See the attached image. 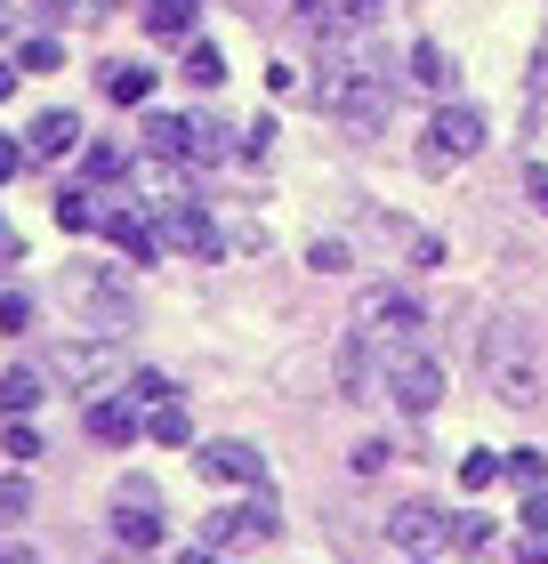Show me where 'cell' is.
Masks as SVG:
<instances>
[{
  "mask_svg": "<svg viewBox=\"0 0 548 564\" xmlns=\"http://www.w3.org/2000/svg\"><path fill=\"white\" fill-rule=\"evenodd\" d=\"M476 364H484V388L501 395L508 412H540V395H548V364H540V339H533V323H525V315L484 323Z\"/></svg>",
  "mask_w": 548,
  "mask_h": 564,
  "instance_id": "cell-1",
  "label": "cell"
},
{
  "mask_svg": "<svg viewBox=\"0 0 548 564\" xmlns=\"http://www.w3.org/2000/svg\"><path fill=\"white\" fill-rule=\"evenodd\" d=\"M379 388L396 395L404 420H428L436 403H443V364H436V347H428V339H387V355H379Z\"/></svg>",
  "mask_w": 548,
  "mask_h": 564,
  "instance_id": "cell-2",
  "label": "cell"
},
{
  "mask_svg": "<svg viewBox=\"0 0 548 564\" xmlns=\"http://www.w3.org/2000/svg\"><path fill=\"white\" fill-rule=\"evenodd\" d=\"M234 138H243V130H226V121H211V113H146V145L162 153V162L211 170V162L234 153Z\"/></svg>",
  "mask_w": 548,
  "mask_h": 564,
  "instance_id": "cell-3",
  "label": "cell"
},
{
  "mask_svg": "<svg viewBox=\"0 0 548 564\" xmlns=\"http://www.w3.org/2000/svg\"><path fill=\"white\" fill-rule=\"evenodd\" d=\"M315 106L339 113V121H355V130H379L396 97H387V82L355 57V65H323V73H315Z\"/></svg>",
  "mask_w": 548,
  "mask_h": 564,
  "instance_id": "cell-4",
  "label": "cell"
},
{
  "mask_svg": "<svg viewBox=\"0 0 548 564\" xmlns=\"http://www.w3.org/2000/svg\"><path fill=\"white\" fill-rule=\"evenodd\" d=\"M484 138H492V121H484L476 106H436V113H428V138H420V170L443 177V170L476 162Z\"/></svg>",
  "mask_w": 548,
  "mask_h": 564,
  "instance_id": "cell-5",
  "label": "cell"
},
{
  "mask_svg": "<svg viewBox=\"0 0 548 564\" xmlns=\"http://www.w3.org/2000/svg\"><path fill=\"white\" fill-rule=\"evenodd\" d=\"M57 291H65L73 315H89V330H129V323H138V306H129V291H121L106 267H65Z\"/></svg>",
  "mask_w": 548,
  "mask_h": 564,
  "instance_id": "cell-6",
  "label": "cell"
},
{
  "mask_svg": "<svg viewBox=\"0 0 548 564\" xmlns=\"http://www.w3.org/2000/svg\"><path fill=\"white\" fill-rule=\"evenodd\" d=\"M114 347H121V330H89V339H65V347H49V379L57 388H97V379H114Z\"/></svg>",
  "mask_w": 548,
  "mask_h": 564,
  "instance_id": "cell-7",
  "label": "cell"
},
{
  "mask_svg": "<svg viewBox=\"0 0 548 564\" xmlns=\"http://www.w3.org/2000/svg\"><path fill=\"white\" fill-rule=\"evenodd\" d=\"M153 210H162V242L170 250H186V259H226V242H218V226H211V210H202V202H186V194H170V202H153Z\"/></svg>",
  "mask_w": 548,
  "mask_h": 564,
  "instance_id": "cell-8",
  "label": "cell"
},
{
  "mask_svg": "<svg viewBox=\"0 0 548 564\" xmlns=\"http://www.w3.org/2000/svg\"><path fill=\"white\" fill-rule=\"evenodd\" d=\"M258 541H275V508L267 500H250V508H218V517H202V549H258Z\"/></svg>",
  "mask_w": 548,
  "mask_h": 564,
  "instance_id": "cell-9",
  "label": "cell"
},
{
  "mask_svg": "<svg viewBox=\"0 0 548 564\" xmlns=\"http://www.w3.org/2000/svg\"><path fill=\"white\" fill-rule=\"evenodd\" d=\"M355 323L372 330V339H420V330H428V306L411 299V291H372Z\"/></svg>",
  "mask_w": 548,
  "mask_h": 564,
  "instance_id": "cell-10",
  "label": "cell"
},
{
  "mask_svg": "<svg viewBox=\"0 0 548 564\" xmlns=\"http://www.w3.org/2000/svg\"><path fill=\"white\" fill-rule=\"evenodd\" d=\"M202 476H218V484H267V459H258L250 444H202Z\"/></svg>",
  "mask_w": 548,
  "mask_h": 564,
  "instance_id": "cell-11",
  "label": "cell"
},
{
  "mask_svg": "<svg viewBox=\"0 0 548 564\" xmlns=\"http://www.w3.org/2000/svg\"><path fill=\"white\" fill-rule=\"evenodd\" d=\"M331 371H339V395H347V403L372 395V330H347L339 355H331Z\"/></svg>",
  "mask_w": 548,
  "mask_h": 564,
  "instance_id": "cell-12",
  "label": "cell"
},
{
  "mask_svg": "<svg viewBox=\"0 0 548 564\" xmlns=\"http://www.w3.org/2000/svg\"><path fill=\"white\" fill-rule=\"evenodd\" d=\"M106 235L121 242V259H129V267H153V259H162V235H153L138 210H106Z\"/></svg>",
  "mask_w": 548,
  "mask_h": 564,
  "instance_id": "cell-13",
  "label": "cell"
},
{
  "mask_svg": "<svg viewBox=\"0 0 548 564\" xmlns=\"http://www.w3.org/2000/svg\"><path fill=\"white\" fill-rule=\"evenodd\" d=\"M114 541H121V549H162V517L146 508V492H129V500L114 508Z\"/></svg>",
  "mask_w": 548,
  "mask_h": 564,
  "instance_id": "cell-14",
  "label": "cell"
},
{
  "mask_svg": "<svg viewBox=\"0 0 548 564\" xmlns=\"http://www.w3.org/2000/svg\"><path fill=\"white\" fill-rule=\"evenodd\" d=\"M24 138H33V153H41V162H65V153L82 145V113H65V106H57V113H41Z\"/></svg>",
  "mask_w": 548,
  "mask_h": 564,
  "instance_id": "cell-15",
  "label": "cell"
},
{
  "mask_svg": "<svg viewBox=\"0 0 548 564\" xmlns=\"http://www.w3.org/2000/svg\"><path fill=\"white\" fill-rule=\"evenodd\" d=\"M387 532H396L404 549H428V541H452V517H436V508H396V517H387Z\"/></svg>",
  "mask_w": 548,
  "mask_h": 564,
  "instance_id": "cell-16",
  "label": "cell"
},
{
  "mask_svg": "<svg viewBox=\"0 0 548 564\" xmlns=\"http://www.w3.org/2000/svg\"><path fill=\"white\" fill-rule=\"evenodd\" d=\"M97 89H106L114 106H146V97H153V73H146V65H114V57H106V65H97Z\"/></svg>",
  "mask_w": 548,
  "mask_h": 564,
  "instance_id": "cell-17",
  "label": "cell"
},
{
  "mask_svg": "<svg viewBox=\"0 0 548 564\" xmlns=\"http://www.w3.org/2000/svg\"><path fill=\"white\" fill-rule=\"evenodd\" d=\"M411 82H420L428 97H452V89H460V73H452V57H443L436 41H420V48H411Z\"/></svg>",
  "mask_w": 548,
  "mask_h": 564,
  "instance_id": "cell-18",
  "label": "cell"
},
{
  "mask_svg": "<svg viewBox=\"0 0 548 564\" xmlns=\"http://www.w3.org/2000/svg\"><path fill=\"white\" fill-rule=\"evenodd\" d=\"M194 17H202V0H153V9H146V33H153V41H186Z\"/></svg>",
  "mask_w": 548,
  "mask_h": 564,
  "instance_id": "cell-19",
  "label": "cell"
},
{
  "mask_svg": "<svg viewBox=\"0 0 548 564\" xmlns=\"http://www.w3.org/2000/svg\"><path fill=\"white\" fill-rule=\"evenodd\" d=\"M89 435L97 444H138V412H129V403H89Z\"/></svg>",
  "mask_w": 548,
  "mask_h": 564,
  "instance_id": "cell-20",
  "label": "cell"
},
{
  "mask_svg": "<svg viewBox=\"0 0 548 564\" xmlns=\"http://www.w3.org/2000/svg\"><path fill=\"white\" fill-rule=\"evenodd\" d=\"M146 435H153V444H170V452H186V444H194V420L178 412V403H153V420H146Z\"/></svg>",
  "mask_w": 548,
  "mask_h": 564,
  "instance_id": "cell-21",
  "label": "cell"
},
{
  "mask_svg": "<svg viewBox=\"0 0 548 564\" xmlns=\"http://www.w3.org/2000/svg\"><path fill=\"white\" fill-rule=\"evenodd\" d=\"M0 388H9V395H0V403H9V412L24 420V412H33V403H41V388H49V379H41L33 364H9V379H0Z\"/></svg>",
  "mask_w": 548,
  "mask_h": 564,
  "instance_id": "cell-22",
  "label": "cell"
},
{
  "mask_svg": "<svg viewBox=\"0 0 548 564\" xmlns=\"http://www.w3.org/2000/svg\"><path fill=\"white\" fill-rule=\"evenodd\" d=\"M57 226H65V235H97V226H106L97 194H57Z\"/></svg>",
  "mask_w": 548,
  "mask_h": 564,
  "instance_id": "cell-23",
  "label": "cell"
},
{
  "mask_svg": "<svg viewBox=\"0 0 548 564\" xmlns=\"http://www.w3.org/2000/svg\"><path fill=\"white\" fill-rule=\"evenodd\" d=\"M17 73H57L65 65V48H57V33H41V41H17V57H9Z\"/></svg>",
  "mask_w": 548,
  "mask_h": 564,
  "instance_id": "cell-24",
  "label": "cell"
},
{
  "mask_svg": "<svg viewBox=\"0 0 548 564\" xmlns=\"http://www.w3.org/2000/svg\"><path fill=\"white\" fill-rule=\"evenodd\" d=\"M492 541H501L492 517H452V549H460V556H492Z\"/></svg>",
  "mask_w": 548,
  "mask_h": 564,
  "instance_id": "cell-25",
  "label": "cell"
},
{
  "mask_svg": "<svg viewBox=\"0 0 548 564\" xmlns=\"http://www.w3.org/2000/svg\"><path fill=\"white\" fill-rule=\"evenodd\" d=\"M501 468H508V452H468V459H460V484H468V492H484Z\"/></svg>",
  "mask_w": 548,
  "mask_h": 564,
  "instance_id": "cell-26",
  "label": "cell"
},
{
  "mask_svg": "<svg viewBox=\"0 0 548 564\" xmlns=\"http://www.w3.org/2000/svg\"><path fill=\"white\" fill-rule=\"evenodd\" d=\"M186 82L218 89V82H226V57H218V48H186Z\"/></svg>",
  "mask_w": 548,
  "mask_h": 564,
  "instance_id": "cell-27",
  "label": "cell"
},
{
  "mask_svg": "<svg viewBox=\"0 0 548 564\" xmlns=\"http://www.w3.org/2000/svg\"><path fill=\"white\" fill-rule=\"evenodd\" d=\"M33 459H41V427L17 420V427H9V468H33Z\"/></svg>",
  "mask_w": 548,
  "mask_h": 564,
  "instance_id": "cell-28",
  "label": "cell"
},
{
  "mask_svg": "<svg viewBox=\"0 0 548 564\" xmlns=\"http://www.w3.org/2000/svg\"><path fill=\"white\" fill-rule=\"evenodd\" d=\"M508 484H525V492H540V476H548V459L540 452H508V468H501Z\"/></svg>",
  "mask_w": 548,
  "mask_h": 564,
  "instance_id": "cell-29",
  "label": "cell"
},
{
  "mask_svg": "<svg viewBox=\"0 0 548 564\" xmlns=\"http://www.w3.org/2000/svg\"><path fill=\"white\" fill-rule=\"evenodd\" d=\"M0 517H9V524H24V517H33V484H24V468L9 476V492H0Z\"/></svg>",
  "mask_w": 548,
  "mask_h": 564,
  "instance_id": "cell-30",
  "label": "cell"
},
{
  "mask_svg": "<svg viewBox=\"0 0 548 564\" xmlns=\"http://www.w3.org/2000/svg\"><path fill=\"white\" fill-rule=\"evenodd\" d=\"M307 267H315V274H347L355 259H347V242H315V250H307Z\"/></svg>",
  "mask_w": 548,
  "mask_h": 564,
  "instance_id": "cell-31",
  "label": "cell"
},
{
  "mask_svg": "<svg viewBox=\"0 0 548 564\" xmlns=\"http://www.w3.org/2000/svg\"><path fill=\"white\" fill-rule=\"evenodd\" d=\"M387 459H396V452H387V444H379V435H372V444H355V452H347V468H355V476H379V468H387Z\"/></svg>",
  "mask_w": 548,
  "mask_h": 564,
  "instance_id": "cell-32",
  "label": "cell"
},
{
  "mask_svg": "<svg viewBox=\"0 0 548 564\" xmlns=\"http://www.w3.org/2000/svg\"><path fill=\"white\" fill-rule=\"evenodd\" d=\"M89 177H129V153L121 145H89Z\"/></svg>",
  "mask_w": 548,
  "mask_h": 564,
  "instance_id": "cell-33",
  "label": "cell"
},
{
  "mask_svg": "<svg viewBox=\"0 0 548 564\" xmlns=\"http://www.w3.org/2000/svg\"><path fill=\"white\" fill-rule=\"evenodd\" d=\"M129 403H170V379L162 371H138V379H129Z\"/></svg>",
  "mask_w": 548,
  "mask_h": 564,
  "instance_id": "cell-34",
  "label": "cell"
},
{
  "mask_svg": "<svg viewBox=\"0 0 548 564\" xmlns=\"http://www.w3.org/2000/svg\"><path fill=\"white\" fill-rule=\"evenodd\" d=\"M525 194H533V210L548 218V162H533V170H525Z\"/></svg>",
  "mask_w": 548,
  "mask_h": 564,
  "instance_id": "cell-35",
  "label": "cell"
},
{
  "mask_svg": "<svg viewBox=\"0 0 548 564\" xmlns=\"http://www.w3.org/2000/svg\"><path fill=\"white\" fill-rule=\"evenodd\" d=\"M379 9H387V0H339V17H347V24H379Z\"/></svg>",
  "mask_w": 548,
  "mask_h": 564,
  "instance_id": "cell-36",
  "label": "cell"
},
{
  "mask_svg": "<svg viewBox=\"0 0 548 564\" xmlns=\"http://www.w3.org/2000/svg\"><path fill=\"white\" fill-rule=\"evenodd\" d=\"M525 532H548V492H525Z\"/></svg>",
  "mask_w": 548,
  "mask_h": 564,
  "instance_id": "cell-37",
  "label": "cell"
},
{
  "mask_svg": "<svg viewBox=\"0 0 548 564\" xmlns=\"http://www.w3.org/2000/svg\"><path fill=\"white\" fill-rule=\"evenodd\" d=\"M548 97V33H540V57H533V106Z\"/></svg>",
  "mask_w": 548,
  "mask_h": 564,
  "instance_id": "cell-38",
  "label": "cell"
},
{
  "mask_svg": "<svg viewBox=\"0 0 548 564\" xmlns=\"http://www.w3.org/2000/svg\"><path fill=\"white\" fill-rule=\"evenodd\" d=\"M178 564H218V549H186V556H178Z\"/></svg>",
  "mask_w": 548,
  "mask_h": 564,
  "instance_id": "cell-39",
  "label": "cell"
},
{
  "mask_svg": "<svg viewBox=\"0 0 548 564\" xmlns=\"http://www.w3.org/2000/svg\"><path fill=\"white\" fill-rule=\"evenodd\" d=\"M9 564H41V556H33V549H9Z\"/></svg>",
  "mask_w": 548,
  "mask_h": 564,
  "instance_id": "cell-40",
  "label": "cell"
},
{
  "mask_svg": "<svg viewBox=\"0 0 548 564\" xmlns=\"http://www.w3.org/2000/svg\"><path fill=\"white\" fill-rule=\"evenodd\" d=\"M299 9H315V0H299Z\"/></svg>",
  "mask_w": 548,
  "mask_h": 564,
  "instance_id": "cell-41",
  "label": "cell"
}]
</instances>
